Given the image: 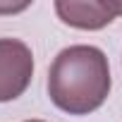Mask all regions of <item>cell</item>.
<instances>
[{"label": "cell", "instance_id": "6da1fadb", "mask_svg": "<svg viewBox=\"0 0 122 122\" xmlns=\"http://www.w3.org/2000/svg\"><path fill=\"white\" fill-rule=\"evenodd\" d=\"M108 57L96 46H70L60 50L48 70V96L70 115L98 110L110 93Z\"/></svg>", "mask_w": 122, "mask_h": 122}, {"label": "cell", "instance_id": "7a4b0ae2", "mask_svg": "<svg viewBox=\"0 0 122 122\" xmlns=\"http://www.w3.org/2000/svg\"><path fill=\"white\" fill-rule=\"evenodd\" d=\"M34 77V53L19 38H0V103L19 98Z\"/></svg>", "mask_w": 122, "mask_h": 122}, {"label": "cell", "instance_id": "3957f363", "mask_svg": "<svg viewBox=\"0 0 122 122\" xmlns=\"http://www.w3.org/2000/svg\"><path fill=\"white\" fill-rule=\"evenodd\" d=\"M55 12L60 22L74 29L96 31L108 26L117 15H122V3L117 0H57Z\"/></svg>", "mask_w": 122, "mask_h": 122}, {"label": "cell", "instance_id": "277c9868", "mask_svg": "<svg viewBox=\"0 0 122 122\" xmlns=\"http://www.w3.org/2000/svg\"><path fill=\"white\" fill-rule=\"evenodd\" d=\"M29 3H22V5H0V12H19V10H26Z\"/></svg>", "mask_w": 122, "mask_h": 122}, {"label": "cell", "instance_id": "5b68a950", "mask_svg": "<svg viewBox=\"0 0 122 122\" xmlns=\"http://www.w3.org/2000/svg\"><path fill=\"white\" fill-rule=\"evenodd\" d=\"M26 122H43V120H26Z\"/></svg>", "mask_w": 122, "mask_h": 122}]
</instances>
